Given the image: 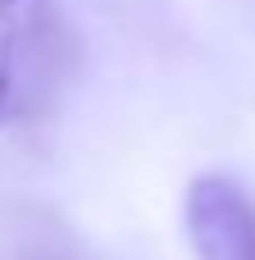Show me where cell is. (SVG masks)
<instances>
[{
	"mask_svg": "<svg viewBox=\"0 0 255 260\" xmlns=\"http://www.w3.org/2000/svg\"><path fill=\"white\" fill-rule=\"evenodd\" d=\"M78 69L64 0H0V128L46 114Z\"/></svg>",
	"mask_w": 255,
	"mask_h": 260,
	"instance_id": "6da1fadb",
	"label": "cell"
},
{
	"mask_svg": "<svg viewBox=\"0 0 255 260\" xmlns=\"http://www.w3.org/2000/svg\"><path fill=\"white\" fill-rule=\"evenodd\" d=\"M196 260H255V201L228 174H196L183 197Z\"/></svg>",
	"mask_w": 255,
	"mask_h": 260,
	"instance_id": "7a4b0ae2",
	"label": "cell"
}]
</instances>
